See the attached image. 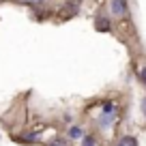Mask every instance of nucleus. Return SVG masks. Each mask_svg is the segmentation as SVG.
I'll list each match as a JSON object with an SVG mask.
<instances>
[{"label": "nucleus", "mask_w": 146, "mask_h": 146, "mask_svg": "<svg viewBox=\"0 0 146 146\" xmlns=\"http://www.w3.org/2000/svg\"><path fill=\"white\" fill-rule=\"evenodd\" d=\"M69 137H71V140H82V137H84L82 127H78V125H75V127H71V129H69Z\"/></svg>", "instance_id": "20e7f679"}, {"label": "nucleus", "mask_w": 146, "mask_h": 146, "mask_svg": "<svg viewBox=\"0 0 146 146\" xmlns=\"http://www.w3.org/2000/svg\"><path fill=\"white\" fill-rule=\"evenodd\" d=\"M97 28H101V30H108V28H110V24H108V22H103V19L99 17V19H97Z\"/></svg>", "instance_id": "6e6552de"}, {"label": "nucleus", "mask_w": 146, "mask_h": 146, "mask_svg": "<svg viewBox=\"0 0 146 146\" xmlns=\"http://www.w3.org/2000/svg\"><path fill=\"white\" fill-rule=\"evenodd\" d=\"M116 146H137V140L133 135H123L118 142H116Z\"/></svg>", "instance_id": "7ed1b4c3"}, {"label": "nucleus", "mask_w": 146, "mask_h": 146, "mask_svg": "<svg viewBox=\"0 0 146 146\" xmlns=\"http://www.w3.org/2000/svg\"><path fill=\"white\" fill-rule=\"evenodd\" d=\"M140 110H142V114L146 116V99H142V105H140Z\"/></svg>", "instance_id": "9b49d317"}, {"label": "nucleus", "mask_w": 146, "mask_h": 146, "mask_svg": "<svg viewBox=\"0 0 146 146\" xmlns=\"http://www.w3.org/2000/svg\"><path fill=\"white\" fill-rule=\"evenodd\" d=\"M17 2H22V5H41L45 0H17Z\"/></svg>", "instance_id": "1a4fd4ad"}, {"label": "nucleus", "mask_w": 146, "mask_h": 146, "mask_svg": "<svg viewBox=\"0 0 146 146\" xmlns=\"http://www.w3.org/2000/svg\"><path fill=\"white\" fill-rule=\"evenodd\" d=\"M24 142H39L41 137H39V133H30V135H22Z\"/></svg>", "instance_id": "0eeeda50"}, {"label": "nucleus", "mask_w": 146, "mask_h": 146, "mask_svg": "<svg viewBox=\"0 0 146 146\" xmlns=\"http://www.w3.org/2000/svg\"><path fill=\"white\" fill-rule=\"evenodd\" d=\"M140 78H142V82H144V86H146V64L142 67V71H140Z\"/></svg>", "instance_id": "9d476101"}, {"label": "nucleus", "mask_w": 146, "mask_h": 146, "mask_svg": "<svg viewBox=\"0 0 146 146\" xmlns=\"http://www.w3.org/2000/svg\"><path fill=\"white\" fill-rule=\"evenodd\" d=\"M47 146H69V142L64 140V137H54V140H52Z\"/></svg>", "instance_id": "423d86ee"}, {"label": "nucleus", "mask_w": 146, "mask_h": 146, "mask_svg": "<svg viewBox=\"0 0 146 146\" xmlns=\"http://www.w3.org/2000/svg\"><path fill=\"white\" fill-rule=\"evenodd\" d=\"M127 0H110V13L114 17H127Z\"/></svg>", "instance_id": "f03ea898"}, {"label": "nucleus", "mask_w": 146, "mask_h": 146, "mask_svg": "<svg viewBox=\"0 0 146 146\" xmlns=\"http://www.w3.org/2000/svg\"><path fill=\"white\" fill-rule=\"evenodd\" d=\"M114 120H116V103L105 101V103L101 105V114H99L97 125H99L101 129H110L112 125H114Z\"/></svg>", "instance_id": "f257e3e1"}, {"label": "nucleus", "mask_w": 146, "mask_h": 146, "mask_svg": "<svg viewBox=\"0 0 146 146\" xmlns=\"http://www.w3.org/2000/svg\"><path fill=\"white\" fill-rule=\"evenodd\" d=\"M82 146H97V137L84 135V137H82Z\"/></svg>", "instance_id": "39448f33"}]
</instances>
